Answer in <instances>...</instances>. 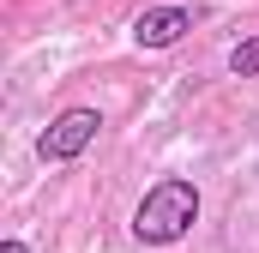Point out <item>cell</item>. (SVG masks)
Listing matches in <instances>:
<instances>
[{"mask_svg":"<svg viewBox=\"0 0 259 253\" xmlns=\"http://www.w3.org/2000/svg\"><path fill=\"white\" fill-rule=\"evenodd\" d=\"M187 30H193V12H187V6H151V12L133 18V43H139V49H169V43H181Z\"/></svg>","mask_w":259,"mask_h":253,"instance_id":"cell-3","label":"cell"},{"mask_svg":"<svg viewBox=\"0 0 259 253\" xmlns=\"http://www.w3.org/2000/svg\"><path fill=\"white\" fill-rule=\"evenodd\" d=\"M193 223H199V187L181 181V175L157 181V187L139 199V211H133V235H139L145 247H169V241H181Z\"/></svg>","mask_w":259,"mask_h":253,"instance_id":"cell-1","label":"cell"},{"mask_svg":"<svg viewBox=\"0 0 259 253\" xmlns=\"http://www.w3.org/2000/svg\"><path fill=\"white\" fill-rule=\"evenodd\" d=\"M97 133H103V115L97 109H66L61 121H49V133L36 139V157L42 163H72L78 151H91Z\"/></svg>","mask_w":259,"mask_h":253,"instance_id":"cell-2","label":"cell"},{"mask_svg":"<svg viewBox=\"0 0 259 253\" xmlns=\"http://www.w3.org/2000/svg\"><path fill=\"white\" fill-rule=\"evenodd\" d=\"M0 253H24V241H0Z\"/></svg>","mask_w":259,"mask_h":253,"instance_id":"cell-5","label":"cell"},{"mask_svg":"<svg viewBox=\"0 0 259 253\" xmlns=\"http://www.w3.org/2000/svg\"><path fill=\"white\" fill-rule=\"evenodd\" d=\"M229 72L235 78H259V36H247V43L229 49Z\"/></svg>","mask_w":259,"mask_h":253,"instance_id":"cell-4","label":"cell"}]
</instances>
